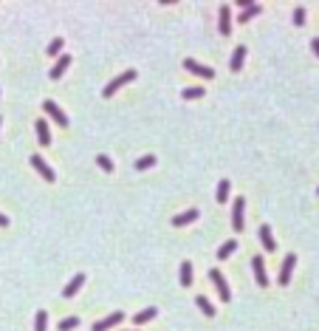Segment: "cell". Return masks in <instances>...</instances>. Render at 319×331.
<instances>
[{"label":"cell","instance_id":"cell-1","mask_svg":"<svg viewBox=\"0 0 319 331\" xmlns=\"http://www.w3.org/2000/svg\"><path fill=\"white\" fill-rule=\"evenodd\" d=\"M136 77H138V74H136V71H133V68H130V71H124V74H119V77H116V79H110V82L105 85L102 96H113V94H116V91H119L121 85H127V82H133V79H136Z\"/></svg>","mask_w":319,"mask_h":331},{"label":"cell","instance_id":"cell-2","mask_svg":"<svg viewBox=\"0 0 319 331\" xmlns=\"http://www.w3.org/2000/svg\"><path fill=\"white\" fill-rule=\"evenodd\" d=\"M209 278H212V283H215L217 292H220V300L229 303V300H232V292H229V283H226V278L220 275V269H212V272H209Z\"/></svg>","mask_w":319,"mask_h":331},{"label":"cell","instance_id":"cell-3","mask_svg":"<svg viewBox=\"0 0 319 331\" xmlns=\"http://www.w3.org/2000/svg\"><path fill=\"white\" fill-rule=\"evenodd\" d=\"M294 266H297V255H288V258L283 261L280 278H277V283H280V286H288V283H291V272H294Z\"/></svg>","mask_w":319,"mask_h":331},{"label":"cell","instance_id":"cell-4","mask_svg":"<svg viewBox=\"0 0 319 331\" xmlns=\"http://www.w3.org/2000/svg\"><path fill=\"white\" fill-rule=\"evenodd\" d=\"M243 209H246V201L234 198V204H232V229L234 232H243Z\"/></svg>","mask_w":319,"mask_h":331},{"label":"cell","instance_id":"cell-5","mask_svg":"<svg viewBox=\"0 0 319 331\" xmlns=\"http://www.w3.org/2000/svg\"><path fill=\"white\" fill-rule=\"evenodd\" d=\"M184 68L190 71V74H195V77H204V79L215 77V71L209 68V65H201V62H195V60H184Z\"/></svg>","mask_w":319,"mask_h":331},{"label":"cell","instance_id":"cell-6","mask_svg":"<svg viewBox=\"0 0 319 331\" xmlns=\"http://www.w3.org/2000/svg\"><path fill=\"white\" fill-rule=\"evenodd\" d=\"M43 108H45V114L51 116V119H54L57 125H62V128L68 125V116H65V114L60 111V105H57V102H51V99H45V102H43Z\"/></svg>","mask_w":319,"mask_h":331},{"label":"cell","instance_id":"cell-7","mask_svg":"<svg viewBox=\"0 0 319 331\" xmlns=\"http://www.w3.org/2000/svg\"><path fill=\"white\" fill-rule=\"evenodd\" d=\"M31 167H34L37 173L43 175L45 181H54V170H51L48 165H45V159H43V156H37V153H34V156H31Z\"/></svg>","mask_w":319,"mask_h":331},{"label":"cell","instance_id":"cell-8","mask_svg":"<svg viewBox=\"0 0 319 331\" xmlns=\"http://www.w3.org/2000/svg\"><path fill=\"white\" fill-rule=\"evenodd\" d=\"M251 266H254V280H257V286H268V275H266V266H263V258H260V255L251 258Z\"/></svg>","mask_w":319,"mask_h":331},{"label":"cell","instance_id":"cell-9","mask_svg":"<svg viewBox=\"0 0 319 331\" xmlns=\"http://www.w3.org/2000/svg\"><path fill=\"white\" fill-rule=\"evenodd\" d=\"M121 320H124V314H121V312H113L110 317H105V320L94 323V331H107V329H113V326H119Z\"/></svg>","mask_w":319,"mask_h":331},{"label":"cell","instance_id":"cell-10","mask_svg":"<svg viewBox=\"0 0 319 331\" xmlns=\"http://www.w3.org/2000/svg\"><path fill=\"white\" fill-rule=\"evenodd\" d=\"M243 60H246V45H237V48L232 51V60H229V71L237 74V71L243 68Z\"/></svg>","mask_w":319,"mask_h":331},{"label":"cell","instance_id":"cell-11","mask_svg":"<svg viewBox=\"0 0 319 331\" xmlns=\"http://www.w3.org/2000/svg\"><path fill=\"white\" fill-rule=\"evenodd\" d=\"M68 65H71V54H62L60 60L54 62V68L48 71V77H51V79H60L62 74H65V68H68Z\"/></svg>","mask_w":319,"mask_h":331},{"label":"cell","instance_id":"cell-12","mask_svg":"<svg viewBox=\"0 0 319 331\" xmlns=\"http://www.w3.org/2000/svg\"><path fill=\"white\" fill-rule=\"evenodd\" d=\"M82 283H85V275H74V280H71L65 289H62V297H65V300H71V297L77 295L79 289H82Z\"/></svg>","mask_w":319,"mask_h":331},{"label":"cell","instance_id":"cell-13","mask_svg":"<svg viewBox=\"0 0 319 331\" xmlns=\"http://www.w3.org/2000/svg\"><path fill=\"white\" fill-rule=\"evenodd\" d=\"M198 209H187V212H181V215L173 218V227H187V224H192V221H198Z\"/></svg>","mask_w":319,"mask_h":331},{"label":"cell","instance_id":"cell-14","mask_svg":"<svg viewBox=\"0 0 319 331\" xmlns=\"http://www.w3.org/2000/svg\"><path fill=\"white\" fill-rule=\"evenodd\" d=\"M37 139H40L43 148L51 145V133H48V122H45V119H37Z\"/></svg>","mask_w":319,"mask_h":331},{"label":"cell","instance_id":"cell-15","mask_svg":"<svg viewBox=\"0 0 319 331\" xmlns=\"http://www.w3.org/2000/svg\"><path fill=\"white\" fill-rule=\"evenodd\" d=\"M220 34L223 37L232 34V14H229V6H220Z\"/></svg>","mask_w":319,"mask_h":331},{"label":"cell","instance_id":"cell-16","mask_svg":"<svg viewBox=\"0 0 319 331\" xmlns=\"http://www.w3.org/2000/svg\"><path fill=\"white\" fill-rule=\"evenodd\" d=\"M260 241H263V246H266L268 252H274L277 249V241H274V235H271V227H266V224L260 227Z\"/></svg>","mask_w":319,"mask_h":331},{"label":"cell","instance_id":"cell-17","mask_svg":"<svg viewBox=\"0 0 319 331\" xmlns=\"http://www.w3.org/2000/svg\"><path fill=\"white\" fill-rule=\"evenodd\" d=\"M195 303H198V309L207 314V317H215V306L207 300V295H198V297H195Z\"/></svg>","mask_w":319,"mask_h":331},{"label":"cell","instance_id":"cell-18","mask_svg":"<svg viewBox=\"0 0 319 331\" xmlns=\"http://www.w3.org/2000/svg\"><path fill=\"white\" fill-rule=\"evenodd\" d=\"M234 249H237V241H226V244L217 249V261H229V255H232Z\"/></svg>","mask_w":319,"mask_h":331},{"label":"cell","instance_id":"cell-19","mask_svg":"<svg viewBox=\"0 0 319 331\" xmlns=\"http://www.w3.org/2000/svg\"><path fill=\"white\" fill-rule=\"evenodd\" d=\"M181 286H192V263L190 261H184L181 263Z\"/></svg>","mask_w":319,"mask_h":331},{"label":"cell","instance_id":"cell-20","mask_svg":"<svg viewBox=\"0 0 319 331\" xmlns=\"http://www.w3.org/2000/svg\"><path fill=\"white\" fill-rule=\"evenodd\" d=\"M155 314H158V309H155V306H150V309H144V312H138L136 317H133V323H147V320H153Z\"/></svg>","mask_w":319,"mask_h":331},{"label":"cell","instance_id":"cell-21","mask_svg":"<svg viewBox=\"0 0 319 331\" xmlns=\"http://www.w3.org/2000/svg\"><path fill=\"white\" fill-rule=\"evenodd\" d=\"M229 187H232V184H229V178H223V181L217 184V201H220V204H226V201H229Z\"/></svg>","mask_w":319,"mask_h":331},{"label":"cell","instance_id":"cell-22","mask_svg":"<svg viewBox=\"0 0 319 331\" xmlns=\"http://www.w3.org/2000/svg\"><path fill=\"white\" fill-rule=\"evenodd\" d=\"M45 326H48V312H37V317H34V331H45Z\"/></svg>","mask_w":319,"mask_h":331},{"label":"cell","instance_id":"cell-23","mask_svg":"<svg viewBox=\"0 0 319 331\" xmlns=\"http://www.w3.org/2000/svg\"><path fill=\"white\" fill-rule=\"evenodd\" d=\"M60 51H62V37H54L51 43H48V57H60Z\"/></svg>","mask_w":319,"mask_h":331},{"label":"cell","instance_id":"cell-24","mask_svg":"<svg viewBox=\"0 0 319 331\" xmlns=\"http://www.w3.org/2000/svg\"><path fill=\"white\" fill-rule=\"evenodd\" d=\"M254 14H260V6H257V3H251V6H246V9H243V14H240V23L251 20Z\"/></svg>","mask_w":319,"mask_h":331},{"label":"cell","instance_id":"cell-25","mask_svg":"<svg viewBox=\"0 0 319 331\" xmlns=\"http://www.w3.org/2000/svg\"><path fill=\"white\" fill-rule=\"evenodd\" d=\"M153 165H155V156H141V159H136V170H150Z\"/></svg>","mask_w":319,"mask_h":331},{"label":"cell","instance_id":"cell-26","mask_svg":"<svg viewBox=\"0 0 319 331\" xmlns=\"http://www.w3.org/2000/svg\"><path fill=\"white\" fill-rule=\"evenodd\" d=\"M96 165L102 167L105 173H110V170H113V162H110L107 156H105V153H99V156H96Z\"/></svg>","mask_w":319,"mask_h":331},{"label":"cell","instance_id":"cell-27","mask_svg":"<svg viewBox=\"0 0 319 331\" xmlns=\"http://www.w3.org/2000/svg\"><path fill=\"white\" fill-rule=\"evenodd\" d=\"M184 99H198V96H204V88H184Z\"/></svg>","mask_w":319,"mask_h":331},{"label":"cell","instance_id":"cell-28","mask_svg":"<svg viewBox=\"0 0 319 331\" xmlns=\"http://www.w3.org/2000/svg\"><path fill=\"white\" fill-rule=\"evenodd\" d=\"M77 326H79L77 317H65V320L60 323V331H71V329H77Z\"/></svg>","mask_w":319,"mask_h":331},{"label":"cell","instance_id":"cell-29","mask_svg":"<svg viewBox=\"0 0 319 331\" xmlns=\"http://www.w3.org/2000/svg\"><path fill=\"white\" fill-rule=\"evenodd\" d=\"M294 23H297V26H302V23H305V9H302V6H297V9H294Z\"/></svg>","mask_w":319,"mask_h":331},{"label":"cell","instance_id":"cell-30","mask_svg":"<svg viewBox=\"0 0 319 331\" xmlns=\"http://www.w3.org/2000/svg\"><path fill=\"white\" fill-rule=\"evenodd\" d=\"M311 48H314V54L319 57V37H314V40H311Z\"/></svg>","mask_w":319,"mask_h":331},{"label":"cell","instance_id":"cell-31","mask_svg":"<svg viewBox=\"0 0 319 331\" xmlns=\"http://www.w3.org/2000/svg\"><path fill=\"white\" fill-rule=\"evenodd\" d=\"M0 227H9V218L3 215V212H0Z\"/></svg>","mask_w":319,"mask_h":331},{"label":"cell","instance_id":"cell-32","mask_svg":"<svg viewBox=\"0 0 319 331\" xmlns=\"http://www.w3.org/2000/svg\"><path fill=\"white\" fill-rule=\"evenodd\" d=\"M0 122H3V116H0Z\"/></svg>","mask_w":319,"mask_h":331}]
</instances>
